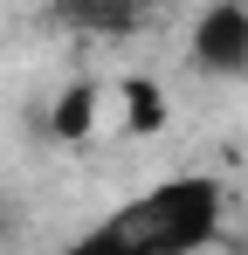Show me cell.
<instances>
[{"mask_svg":"<svg viewBox=\"0 0 248 255\" xmlns=\"http://www.w3.org/2000/svg\"><path fill=\"white\" fill-rule=\"evenodd\" d=\"M221 214H228L221 179L179 172V179H165L152 193L111 207L104 221H90L62 255H200L221 235Z\"/></svg>","mask_w":248,"mask_h":255,"instance_id":"1","label":"cell"},{"mask_svg":"<svg viewBox=\"0 0 248 255\" xmlns=\"http://www.w3.org/2000/svg\"><path fill=\"white\" fill-rule=\"evenodd\" d=\"M193 62L207 76H242L248 69V7H235V0L207 7L193 21Z\"/></svg>","mask_w":248,"mask_h":255,"instance_id":"2","label":"cell"},{"mask_svg":"<svg viewBox=\"0 0 248 255\" xmlns=\"http://www.w3.org/2000/svg\"><path fill=\"white\" fill-rule=\"evenodd\" d=\"M118 104H124V125H131V131H159L165 125V90L152 83V76H124Z\"/></svg>","mask_w":248,"mask_h":255,"instance_id":"3","label":"cell"},{"mask_svg":"<svg viewBox=\"0 0 248 255\" xmlns=\"http://www.w3.org/2000/svg\"><path fill=\"white\" fill-rule=\"evenodd\" d=\"M55 138H83V131L97 125V83H69L62 97H55Z\"/></svg>","mask_w":248,"mask_h":255,"instance_id":"4","label":"cell"},{"mask_svg":"<svg viewBox=\"0 0 248 255\" xmlns=\"http://www.w3.org/2000/svg\"><path fill=\"white\" fill-rule=\"evenodd\" d=\"M0 242H7V221H0Z\"/></svg>","mask_w":248,"mask_h":255,"instance_id":"5","label":"cell"}]
</instances>
